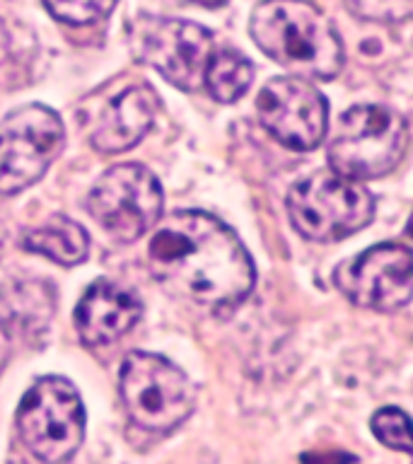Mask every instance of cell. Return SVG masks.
<instances>
[{
    "label": "cell",
    "instance_id": "obj_1",
    "mask_svg": "<svg viewBox=\"0 0 413 464\" xmlns=\"http://www.w3.org/2000/svg\"><path fill=\"white\" fill-rule=\"evenodd\" d=\"M148 242V268L167 290L208 310H232L254 288V264L239 237L201 210L159 218Z\"/></svg>",
    "mask_w": 413,
    "mask_h": 464
},
{
    "label": "cell",
    "instance_id": "obj_2",
    "mask_svg": "<svg viewBox=\"0 0 413 464\" xmlns=\"http://www.w3.org/2000/svg\"><path fill=\"white\" fill-rule=\"evenodd\" d=\"M249 34L271 61L303 80H331L343 68L339 32L310 0H261L254 7Z\"/></svg>",
    "mask_w": 413,
    "mask_h": 464
},
{
    "label": "cell",
    "instance_id": "obj_3",
    "mask_svg": "<svg viewBox=\"0 0 413 464\" xmlns=\"http://www.w3.org/2000/svg\"><path fill=\"white\" fill-rule=\"evenodd\" d=\"M408 150V123L394 109L360 104L343 111L329 140L333 172L348 179H379L397 169Z\"/></svg>",
    "mask_w": 413,
    "mask_h": 464
},
{
    "label": "cell",
    "instance_id": "obj_4",
    "mask_svg": "<svg viewBox=\"0 0 413 464\" xmlns=\"http://www.w3.org/2000/svg\"><path fill=\"white\" fill-rule=\"evenodd\" d=\"M290 223L312 242H336L375 218V198L360 181L333 169L304 177L288 194Z\"/></svg>",
    "mask_w": 413,
    "mask_h": 464
},
{
    "label": "cell",
    "instance_id": "obj_5",
    "mask_svg": "<svg viewBox=\"0 0 413 464\" xmlns=\"http://www.w3.org/2000/svg\"><path fill=\"white\" fill-rule=\"evenodd\" d=\"M119 390L130 420L152 433H169L194 411V384L162 355L143 351L126 355Z\"/></svg>",
    "mask_w": 413,
    "mask_h": 464
},
{
    "label": "cell",
    "instance_id": "obj_6",
    "mask_svg": "<svg viewBox=\"0 0 413 464\" xmlns=\"http://www.w3.org/2000/svg\"><path fill=\"white\" fill-rule=\"evenodd\" d=\"M17 430L36 459L61 464L85 440V406L65 377H42L17 409Z\"/></svg>",
    "mask_w": 413,
    "mask_h": 464
},
{
    "label": "cell",
    "instance_id": "obj_7",
    "mask_svg": "<svg viewBox=\"0 0 413 464\" xmlns=\"http://www.w3.org/2000/svg\"><path fill=\"white\" fill-rule=\"evenodd\" d=\"M65 145L61 116L43 104L13 109L0 121V194H17L42 179Z\"/></svg>",
    "mask_w": 413,
    "mask_h": 464
},
{
    "label": "cell",
    "instance_id": "obj_8",
    "mask_svg": "<svg viewBox=\"0 0 413 464\" xmlns=\"http://www.w3.org/2000/svg\"><path fill=\"white\" fill-rule=\"evenodd\" d=\"M162 187L143 165H114L94 181L87 208L94 223L119 242H136L162 218Z\"/></svg>",
    "mask_w": 413,
    "mask_h": 464
},
{
    "label": "cell",
    "instance_id": "obj_9",
    "mask_svg": "<svg viewBox=\"0 0 413 464\" xmlns=\"http://www.w3.org/2000/svg\"><path fill=\"white\" fill-rule=\"evenodd\" d=\"M130 46L143 63L162 72L174 87L187 92L203 87L213 36L201 24L143 14L130 24Z\"/></svg>",
    "mask_w": 413,
    "mask_h": 464
},
{
    "label": "cell",
    "instance_id": "obj_10",
    "mask_svg": "<svg viewBox=\"0 0 413 464\" xmlns=\"http://www.w3.org/2000/svg\"><path fill=\"white\" fill-rule=\"evenodd\" d=\"M333 283L358 307L394 312L411 300L413 261L408 246L384 242L346 259L333 271Z\"/></svg>",
    "mask_w": 413,
    "mask_h": 464
},
{
    "label": "cell",
    "instance_id": "obj_11",
    "mask_svg": "<svg viewBox=\"0 0 413 464\" xmlns=\"http://www.w3.org/2000/svg\"><path fill=\"white\" fill-rule=\"evenodd\" d=\"M261 126L290 150H314L329 126L324 94L303 78H275L256 97Z\"/></svg>",
    "mask_w": 413,
    "mask_h": 464
},
{
    "label": "cell",
    "instance_id": "obj_12",
    "mask_svg": "<svg viewBox=\"0 0 413 464\" xmlns=\"http://www.w3.org/2000/svg\"><path fill=\"white\" fill-rule=\"evenodd\" d=\"M158 111V94L152 92L150 87H129L111 97L92 119H87L90 143L94 150L107 152V155L130 150L150 130Z\"/></svg>",
    "mask_w": 413,
    "mask_h": 464
},
{
    "label": "cell",
    "instance_id": "obj_13",
    "mask_svg": "<svg viewBox=\"0 0 413 464\" xmlns=\"http://www.w3.org/2000/svg\"><path fill=\"white\" fill-rule=\"evenodd\" d=\"M143 304L130 290L111 281H97L75 307V329L87 346H107L138 324Z\"/></svg>",
    "mask_w": 413,
    "mask_h": 464
},
{
    "label": "cell",
    "instance_id": "obj_14",
    "mask_svg": "<svg viewBox=\"0 0 413 464\" xmlns=\"http://www.w3.org/2000/svg\"><path fill=\"white\" fill-rule=\"evenodd\" d=\"M22 245L29 252L42 254V256L56 261L61 266H75L80 261H85L90 239H87V232L75 220L53 216L42 227L29 230L22 239Z\"/></svg>",
    "mask_w": 413,
    "mask_h": 464
},
{
    "label": "cell",
    "instance_id": "obj_15",
    "mask_svg": "<svg viewBox=\"0 0 413 464\" xmlns=\"http://www.w3.org/2000/svg\"><path fill=\"white\" fill-rule=\"evenodd\" d=\"M252 78V63L242 53H237V51L223 49L213 51V56H210L208 65H206L203 85L208 87V92L217 102L230 104V102H237L249 90Z\"/></svg>",
    "mask_w": 413,
    "mask_h": 464
},
{
    "label": "cell",
    "instance_id": "obj_16",
    "mask_svg": "<svg viewBox=\"0 0 413 464\" xmlns=\"http://www.w3.org/2000/svg\"><path fill=\"white\" fill-rule=\"evenodd\" d=\"M51 17L72 27L94 24L111 14L116 0H42Z\"/></svg>",
    "mask_w": 413,
    "mask_h": 464
},
{
    "label": "cell",
    "instance_id": "obj_17",
    "mask_svg": "<svg viewBox=\"0 0 413 464\" xmlns=\"http://www.w3.org/2000/svg\"><path fill=\"white\" fill-rule=\"evenodd\" d=\"M408 416L397 406H384L372 416V433L384 448L399 450L408 455L411 452V435H408Z\"/></svg>",
    "mask_w": 413,
    "mask_h": 464
},
{
    "label": "cell",
    "instance_id": "obj_18",
    "mask_svg": "<svg viewBox=\"0 0 413 464\" xmlns=\"http://www.w3.org/2000/svg\"><path fill=\"white\" fill-rule=\"evenodd\" d=\"M346 5L362 20L375 22H404L413 13V0H346Z\"/></svg>",
    "mask_w": 413,
    "mask_h": 464
},
{
    "label": "cell",
    "instance_id": "obj_19",
    "mask_svg": "<svg viewBox=\"0 0 413 464\" xmlns=\"http://www.w3.org/2000/svg\"><path fill=\"white\" fill-rule=\"evenodd\" d=\"M7 53H10V36H7L5 24L0 22V65L7 61Z\"/></svg>",
    "mask_w": 413,
    "mask_h": 464
},
{
    "label": "cell",
    "instance_id": "obj_20",
    "mask_svg": "<svg viewBox=\"0 0 413 464\" xmlns=\"http://www.w3.org/2000/svg\"><path fill=\"white\" fill-rule=\"evenodd\" d=\"M167 3H194V5H203V7H217V5H223L225 0H167Z\"/></svg>",
    "mask_w": 413,
    "mask_h": 464
}]
</instances>
